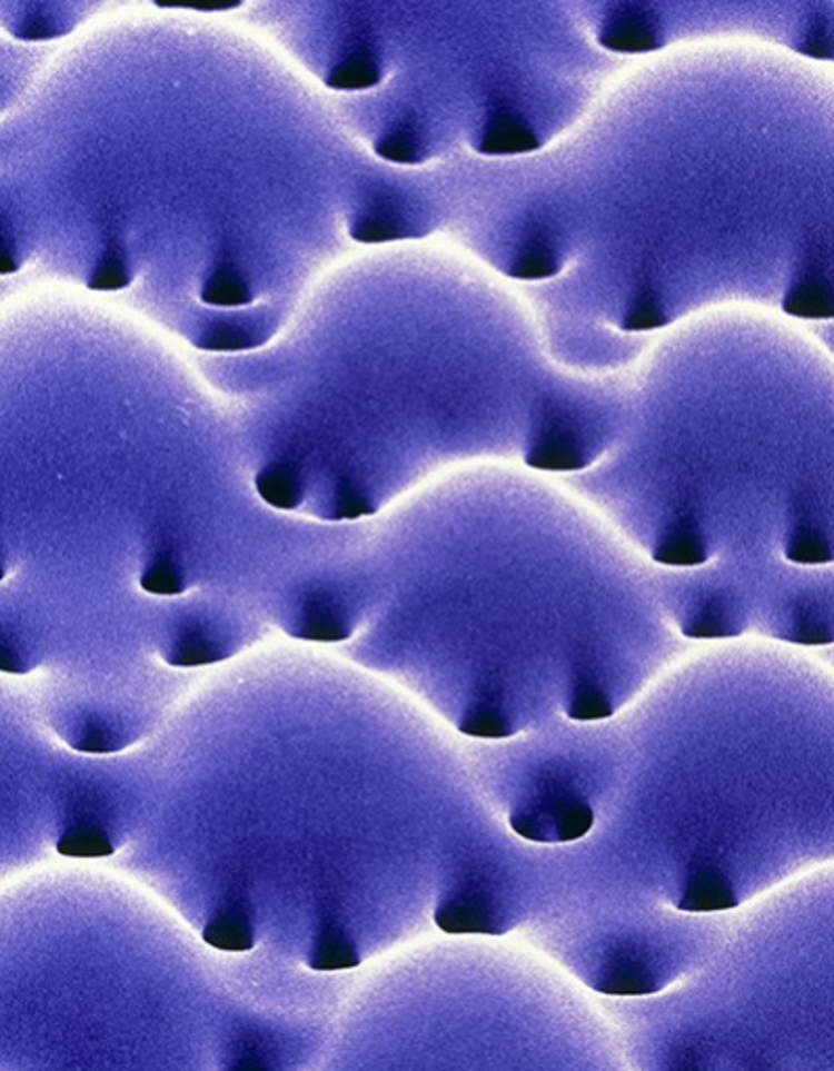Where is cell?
I'll use <instances>...</instances> for the list:
<instances>
[{
  "label": "cell",
  "instance_id": "14",
  "mask_svg": "<svg viewBox=\"0 0 834 1071\" xmlns=\"http://www.w3.org/2000/svg\"><path fill=\"white\" fill-rule=\"evenodd\" d=\"M308 965L314 971H346L360 965V954L344 931L329 928L318 938Z\"/></svg>",
  "mask_w": 834,
  "mask_h": 1071
},
{
  "label": "cell",
  "instance_id": "8",
  "mask_svg": "<svg viewBox=\"0 0 834 1071\" xmlns=\"http://www.w3.org/2000/svg\"><path fill=\"white\" fill-rule=\"evenodd\" d=\"M536 132L523 122L522 118L500 109L487 120L486 128L479 137L477 149L489 156H510V153H527L538 149Z\"/></svg>",
  "mask_w": 834,
  "mask_h": 1071
},
{
  "label": "cell",
  "instance_id": "17",
  "mask_svg": "<svg viewBox=\"0 0 834 1071\" xmlns=\"http://www.w3.org/2000/svg\"><path fill=\"white\" fill-rule=\"evenodd\" d=\"M57 852L70 859H105L113 854V843L99 826L76 825L59 837Z\"/></svg>",
  "mask_w": 834,
  "mask_h": 1071
},
{
  "label": "cell",
  "instance_id": "29",
  "mask_svg": "<svg viewBox=\"0 0 834 1071\" xmlns=\"http://www.w3.org/2000/svg\"><path fill=\"white\" fill-rule=\"evenodd\" d=\"M370 513H375V507L370 505V500L366 498L365 494L351 488V486L341 488V493L337 496V505H335V517L337 519H356V517L370 515Z\"/></svg>",
  "mask_w": 834,
  "mask_h": 1071
},
{
  "label": "cell",
  "instance_id": "28",
  "mask_svg": "<svg viewBox=\"0 0 834 1071\" xmlns=\"http://www.w3.org/2000/svg\"><path fill=\"white\" fill-rule=\"evenodd\" d=\"M222 657H225V653H220L211 643L203 641L199 634H192L176 647L172 657H170V664H175V666H208V664L220 662Z\"/></svg>",
  "mask_w": 834,
  "mask_h": 1071
},
{
  "label": "cell",
  "instance_id": "13",
  "mask_svg": "<svg viewBox=\"0 0 834 1071\" xmlns=\"http://www.w3.org/2000/svg\"><path fill=\"white\" fill-rule=\"evenodd\" d=\"M256 488L261 498L277 509H297L301 503V488H299L297 474L289 465H282V463L264 467L256 477Z\"/></svg>",
  "mask_w": 834,
  "mask_h": 1071
},
{
  "label": "cell",
  "instance_id": "20",
  "mask_svg": "<svg viewBox=\"0 0 834 1071\" xmlns=\"http://www.w3.org/2000/svg\"><path fill=\"white\" fill-rule=\"evenodd\" d=\"M261 341H264V335H258L254 329H247L239 323H218L201 335L197 346L203 350L237 351L254 348Z\"/></svg>",
  "mask_w": 834,
  "mask_h": 1071
},
{
  "label": "cell",
  "instance_id": "11",
  "mask_svg": "<svg viewBox=\"0 0 834 1071\" xmlns=\"http://www.w3.org/2000/svg\"><path fill=\"white\" fill-rule=\"evenodd\" d=\"M203 940L211 949L227 952H245L254 949L256 944L251 921L237 909H227L216 914L203 930Z\"/></svg>",
  "mask_w": 834,
  "mask_h": 1071
},
{
  "label": "cell",
  "instance_id": "5",
  "mask_svg": "<svg viewBox=\"0 0 834 1071\" xmlns=\"http://www.w3.org/2000/svg\"><path fill=\"white\" fill-rule=\"evenodd\" d=\"M736 904L738 896L726 875L715 866H698L684 881L676 906L686 913H713L728 911Z\"/></svg>",
  "mask_w": 834,
  "mask_h": 1071
},
{
  "label": "cell",
  "instance_id": "3",
  "mask_svg": "<svg viewBox=\"0 0 834 1071\" xmlns=\"http://www.w3.org/2000/svg\"><path fill=\"white\" fill-rule=\"evenodd\" d=\"M417 229L398 197L379 194L363 204L351 218L349 235L363 244H383L401 237H413Z\"/></svg>",
  "mask_w": 834,
  "mask_h": 1071
},
{
  "label": "cell",
  "instance_id": "25",
  "mask_svg": "<svg viewBox=\"0 0 834 1071\" xmlns=\"http://www.w3.org/2000/svg\"><path fill=\"white\" fill-rule=\"evenodd\" d=\"M140 588L149 595L175 597V595H182L187 586H185V579L180 576V572L176 569L172 563L159 559L142 572Z\"/></svg>",
  "mask_w": 834,
  "mask_h": 1071
},
{
  "label": "cell",
  "instance_id": "31",
  "mask_svg": "<svg viewBox=\"0 0 834 1071\" xmlns=\"http://www.w3.org/2000/svg\"><path fill=\"white\" fill-rule=\"evenodd\" d=\"M78 747H80L82 752L103 754V752H111V750H113V741L105 733L103 728H90L87 735L78 741Z\"/></svg>",
  "mask_w": 834,
  "mask_h": 1071
},
{
  "label": "cell",
  "instance_id": "24",
  "mask_svg": "<svg viewBox=\"0 0 834 1071\" xmlns=\"http://www.w3.org/2000/svg\"><path fill=\"white\" fill-rule=\"evenodd\" d=\"M299 636L308 638V641L335 643V641L348 638L349 631L346 628L344 619L339 615L332 614L329 607H316L306 615V619L299 628Z\"/></svg>",
  "mask_w": 834,
  "mask_h": 1071
},
{
  "label": "cell",
  "instance_id": "4",
  "mask_svg": "<svg viewBox=\"0 0 834 1071\" xmlns=\"http://www.w3.org/2000/svg\"><path fill=\"white\" fill-rule=\"evenodd\" d=\"M437 928L446 933H505L500 916L489 898L477 890H465L439 902L434 914Z\"/></svg>",
  "mask_w": 834,
  "mask_h": 1071
},
{
  "label": "cell",
  "instance_id": "19",
  "mask_svg": "<svg viewBox=\"0 0 834 1071\" xmlns=\"http://www.w3.org/2000/svg\"><path fill=\"white\" fill-rule=\"evenodd\" d=\"M784 555L788 562L803 565H820L834 559L833 545L820 529L812 526H801L791 532Z\"/></svg>",
  "mask_w": 834,
  "mask_h": 1071
},
{
  "label": "cell",
  "instance_id": "23",
  "mask_svg": "<svg viewBox=\"0 0 834 1071\" xmlns=\"http://www.w3.org/2000/svg\"><path fill=\"white\" fill-rule=\"evenodd\" d=\"M460 731L473 737L498 738L508 737L513 726L498 707L484 703L465 716V721L460 722Z\"/></svg>",
  "mask_w": 834,
  "mask_h": 1071
},
{
  "label": "cell",
  "instance_id": "7",
  "mask_svg": "<svg viewBox=\"0 0 834 1071\" xmlns=\"http://www.w3.org/2000/svg\"><path fill=\"white\" fill-rule=\"evenodd\" d=\"M596 990L605 994H648L659 990V982L655 971L651 965L641 959L636 952L617 954L605 971H600V978L596 980Z\"/></svg>",
  "mask_w": 834,
  "mask_h": 1071
},
{
  "label": "cell",
  "instance_id": "18",
  "mask_svg": "<svg viewBox=\"0 0 834 1071\" xmlns=\"http://www.w3.org/2000/svg\"><path fill=\"white\" fill-rule=\"evenodd\" d=\"M135 279L132 264L123 247L111 246L88 277V287L95 291H116L128 287Z\"/></svg>",
  "mask_w": 834,
  "mask_h": 1071
},
{
  "label": "cell",
  "instance_id": "27",
  "mask_svg": "<svg viewBox=\"0 0 834 1071\" xmlns=\"http://www.w3.org/2000/svg\"><path fill=\"white\" fill-rule=\"evenodd\" d=\"M513 268H515L513 272L523 279H544L558 270V258L550 247L538 244L523 251V256H519V260Z\"/></svg>",
  "mask_w": 834,
  "mask_h": 1071
},
{
  "label": "cell",
  "instance_id": "32",
  "mask_svg": "<svg viewBox=\"0 0 834 1071\" xmlns=\"http://www.w3.org/2000/svg\"><path fill=\"white\" fill-rule=\"evenodd\" d=\"M241 2H211V4H199V2H157V7H178V9H195V11H227V9H235L239 7Z\"/></svg>",
  "mask_w": 834,
  "mask_h": 1071
},
{
  "label": "cell",
  "instance_id": "33",
  "mask_svg": "<svg viewBox=\"0 0 834 1071\" xmlns=\"http://www.w3.org/2000/svg\"><path fill=\"white\" fill-rule=\"evenodd\" d=\"M232 1071H268V1070H264V1068H261V1065H258V1063H244V1065H239V1068H235V1070Z\"/></svg>",
  "mask_w": 834,
  "mask_h": 1071
},
{
  "label": "cell",
  "instance_id": "15",
  "mask_svg": "<svg viewBox=\"0 0 834 1071\" xmlns=\"http://www.w3.org/2000/svg\"><path fill=\"white\" fill-rule=\"evenodd\" d=\"M201 299L209 306L239 308L254 301V289L245 281L244 275L230 266H220L209 275L201 289Z\"/></svg>",
  "mask_w": 834,
  "mask_h": 1071
},
{
  "label": "cell",
  "instance_id": "2",
  "mask_svg": "<svg viewBox=\"0 0 834 1071\" xmlns=\"http://www.w3.org/2000/svg\"><path fill=\"white\" fill-rule=\"evenodd\" d=\"M527 465L548 472H574L590 463L584 436L565 415H550L532 436Z\"/></svg>",
  "mask_w": 834,
  "mask_h": 1071
},
{
  "label": "cell",
  "instance_id": "16",
  "mask_svg": "<svg viewBox=\"0 0 834 1071\" xmlns=\"http://www.w3.org/2000/svg\"><path fill=\"white\" fill-rule=\"evenodd\" d=\"M741 631L736 624V612L731 609L724 601L713 598L686 622H682V633L691 638H715V636H731Z\"/></svg>",
  "mask_w": 834,
  "mask_h": 1071
},
{
  "label": "cell",
  "instance_id": "1",
  "mask_svg": "<svg viewBox=\"0 0 834 1071\" xmlns=\"http://www.w3.org/2000/svg\"><path fill=\"white\" fill-rule=\"evenodd\" d=\"M546 797L517 809L510 814V826L529 842H575L588 835L594 825L590 806L567 791H546Z\"/></svg>",
  "mask_w": 834,
  "mask_h": 1071
},
{
  "label": "cell",
  "instance_id": "21",
  "mask_svg": "<svg viewBox=\"0 0 834 1071\" xmlns=\"http://www.w3.org/2000/svg\"><path fill=\"white\" fill-rule=\"evenodd\" d=\"M567 714L574 721H600L613 714V705L605 691L594 683H577L567 700Z\"/></svg>",
  "mask_w": 834,
  "mask_h": 1071
},
{
  "label": "cell",
  "instance_id": "12",
  "mask_svg": "<svg viewBox=\"0 0 834 1071\" xmlns=\"http://www.w3.org/2000/svg\"><path fill=\"white\" fill-rule=\"evenodd\" d=\"M784 308L795 317L834 318V289L817 277H807L788 289Z\"/></svg>",
  "mask_w": 834,
  "mask_h": 1071
},
{
  "label": "cell",
  "instance_id": "30",
  "mask_svg": "<svg viewBox=\"0 0 834 1071\" xmlns=\"http://www.w3.org/2000/svg\"><path fill=\"white\" fill-rule=\"evenodd\" d=\"M661 320H663V315H661L657 301L643 299V301L636 304V308L627 315L626 327L627 329H648V327H657V325H661Z\"/></svg>",
  "mask_w": 834,
  "mask_h": 1071
},
{
  "label": "cell",
  "instance_id": "34",
  "mask_svg": "<svg viewBox=\"0 0 834 1071\" xmlns=\"http://www.w3.org/2000/svg\"><path fill=\"white\" fill-rule=\"evenodd\" d=\"M676 1071H698V1070H696V1068H688V1065H684V1068H679V1070H676Z\"/></svg>",
  "mask_w": 834,
  "mask_h": 1071
},
{
  "label": "cell",
  "instance_id": "6",
  "mask_svg": "<svg viewBox=\"0 0 834 1071\" xmlns=\"http://www.w3.org/2000/svg\"><path fill=\"white\" fill-rule=\"evenodd\" d=\"M600 42L610 51L646 53L659 47V28L655 19L644 16L643 9L629 7L603 28Z\"/></svg>",
  "mask_w": 834,
  "mask_h": 1071
},
{
  "label": "cell",
  "instance_id": "9",
  "mask_svg": "<svg viewBox=\"0 0 834 1071\" xmlns=\"http://www.w3.org/2000/svg\"><path fill=\"white\" fill-rule=\"evenodd\" d=\"M707 557L705 538L693 519H679L661 536L653 551V559L663 565H701Z\"/></svg>",
  "mask_w": 834,
  "mask_h": 1071
},
{
  "label": "cell",
  "instance_id": "22",
  "mask_svg": "<svg viewBox=\"0 0 834 1071\" xmlns=\"http://www.w3.org/2000/svg\"><path fill=\"white\" fill-rule=\"evenodd\" d=\"M377 156L396 163H418L423 161V145L413 128H398L375 142Z\"/></svg>",
  "mask_w": 834,
  "mask_h": 1071
},
{
  "label": "cell",
  "instance_id": "26",
  "mask_svg": "<svg viewBox=\"0 0 834 1071\" xmlns=\"http://www.w3.org/2000/svg\"><path fill=\"white\" fill-rule=\"evenodd\" d=\"M786 638L800 645H831L834 643V628L824 615L803 612L797 615L791 634H786Z\"/></svg>",
  "mask_w": 834,
  "mask_h": 1071
},
{
  "label": "cell",
  "instance_id": "10",
  "mask_svg": "<svg viewBox=\"0 0 834 1071\" xmlns=\"http://www.w3.org/2000/svg\"><path fill=\"white\" fill-rule=\"evenodd\" d=\"M381 78L379 59L365 49H356L330 68L325 82L335 90H363L379 85Z\"/></svg>",
  "mask_w": 834,
  "mask_h": 1071
}]
</instances>
